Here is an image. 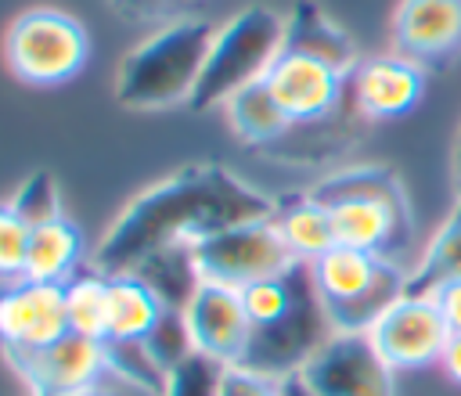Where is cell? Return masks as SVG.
<instances>
[{"instance_id":"obj_1","label":"cell","mask_w":461,"mask_h":396,"mask_svg":"<svg viewBox=\"0 0 461 396\" xmlns=\"http://www.w3.org/2000/svg\"><path fill=\"white\" fill-rule=\"evenodd\" d=\"M277 198L263 194L220 162L184 166L140 191L94 248V270L133 274L155 256L194 245L205 234L274 220Z\"/></svg>"},{"instance_id":"obj_2","label":"cell","mask_w":461,"mask_h":396,"mask_svg":"<svg viewBox=\"0 0 461 396\" xmlns=\"http://www.w3.org/2000/svg\"><path fill=\"white\" fill-rule=\"evenodd\" d=\"M331 212L335 241L403 263L414 238V205L393 166H346L306 191Z\"/></svg>"},{"instance_id":"obj_3","label":"cell","mask_w":461,"mask_h":396,"mask_svg":"<svg viewBox=\"0 0 461 396\" xmlns=\"http://www.w3.org/2000/svg\"><path fill=\"white\" fill-rule=\"evenodd\" d=\"M216 25L205 18H176L144 36L115 72V101L130 112H158L187 104L209 58Z\"/></svg>"},{"instance_id":"obj_4","label":"cell","mask_w":461,"mask_h":396,"mask_svg":"<svg viewBox=\"0 0 461 396\" xmlns=\"http://www.w3.org/2000/svg\"><path fill=\"white\" fill-rule=\"evenodd\" d=\"M281 50H285V18L263 4L241 7L223 25H216L205 68L198 76L187 108L191 112L223 108L230 94L263 79Z\"/></svg>"},{"instance_id":"obj_5","label":"cell","mask_w":461,"mask_h":396,"mask_svg":"<svg viewBox=\"0 0 461 396\" xmlns=\"http://www.w3.org/2000/svg\"><path fill=\"white\" fill-rule=\"evenodd\" d=\"M310 274L335 331H367L407 288L403 263L349 245H331L310 263Z\"/></svg>"},{"instance_id":"obj_6","label":"cell","mask_w":461,"mask_h":396,"mask_svg":"<svg viewBox=\"0 0 461 396\" xmlns=\"http://www.w3.org/2000/svg\"><path fill=\"white\" fill-rule=\"evenodd\" d=\"M90 58V36L79 18L58 7H29L4 32V61L29 86H61Z\"/></svg>"},{"instance_id":"obj_7","label":"cell","mask_w":461,"mask_h":396,"mask_svg":"<svg viewBox=\"0 0 461 396\" xmlns=\"http://www.w3.org/2000/svg\"><path fill=\"white\" fill-rule=\"evenodd\" d=\"M288 277H292V302H288V310L277 320H270L263 328H252L249 349L241 356L245 367H252L259 374H270V378L295 374L328 342V335L335 331L331 320H328V310H324V302L317 295L310 263L295 259Z\"/></svg>"},{"instance_id":"obj_8","label":"cell","mask_w":461,"mask_h":396,"mask_svg":"<svg viewBox=\"0 0 461 396\" xmlns=\"http://www.w3.org/2000/svg\"><path fill=\"white\" fill-rule=\"evenodd\" d=\"M187 256L198 281L227 284L238 292L263 277H281L295 263L274 220H256L205 234L194 245H187Z\"/></svg>"},{"instance_id":"obj_9","label":"cell","mask_w":461,"mask_h":396,"mask_svg":"<svg viewBox=\"0 0 461 396\" xmlns=\"http://www.w3.org/2000/svg\"><path fill=\"white\" fill-rule=\"evenodd\" d=\"M295 374L313 396H396L393 367L367 331H331Z\"/></svg>"},{"instance_id":"obj_10","label":"cell","mask_w":461,"mask_h":396,"mask_svg":"<svg viewBox=\"0 0 461 396\" xmlns=\"http://www.w3.org/2000/svg\"><path fill=\"white\" fill-rule=\"evenodd\" d=\"M367 338L385 356L393 371H418L439 364L450 328L432 295H400L382 310V317L367 328Z\"/></svg>"},{"instance_id":"obj_11","label":"cell","mask_w":461,"mask_h":396,"mask_svg":"<svg viewBox=\"0 0 461 396\" xmlns=\"http://www.w3.org/2000/svg\"><path fill=\"white\" fill-rule=\"evenodd\" d=\"M25 392L29 396H76V392H90L101 389V378L108 371L104 364V342L101 338H86L76 331H65L61 338L11 356L7 360Z\"/></svg>"},{"instance_id":"obj_12","label":"cell","mask_w":461,"mask_h":396,"mask_svg":"<svg viewBox=\"0 0 461 396\" xmlns=\"http://www.w3.org/2000/svg\"><path fill=\"white\" fill-rule=\"evenodd\" d=\"M68 331L65 284L43 281H4L0 284V353L4 360L32 353Z\"/></svg>"},{"instance_id":"obj_13","label":"cell","mask_w":461,"mask_h":396,"mask_svg":"<svg viewBox=\"0 0 461 396\" xmlns=\"http://www.w3.org/2000/svg\"><path fill=\"white\" fill-rule=\"evenodd\" d=\"M393 50L425 72H443L461 58V0H400L389 18Z\"/></svg>"},{"instance_id":"obj_14","label":"cell","mask_w":461,"mask_h":396,"mask_svg":"<svg viewBox=\"0 0 461 396\" xmlns=\"http://www.w3.org/2000/svg\"><path fill=\"white\" fill-rule=\"evenodd\" d=\"M184 320H187L194 349H202L223 364H241L249 338H252V320L245 313L238 288L194 281V288L184 302Z\"/></svg>"},{"instance_id":"obj_15","label":"cell","mask_w":461,"mask_h":396,"mask_svg":"<svg viewBox=\"0 0 461 396\" xmlns=\"http://www.w3.org/2000/svg\"><path fill=\"white\" fill-rule=\"evenodd\" d=\"M429 72L403 54L364 58L349 76L353 108L360 119H400L425 97Z\"/></svg>"},{"instance_id":"obj_16","label":"cell","mask_w":461,"mask_h":396,"mask_svg":"<svg viewBox=\"0 0 461 396\" xmlns=\"http://www.w3.org/2000/svg\"><path fill=\"white\" fill-rule=\"evenodd\" d=\"M267 83L295 126V122H317V119L331 115L342 101L346 76H339L335 68H328L324 61H313L306 54L281 50L267 72Z\"/></svg>"},{"instance_id":"obj_17","label":"cell","mask_w":461,"mask_h":396,"mask_svg":"<svg viewBox=\"0 0 461 396\" xmlns=\"http://www.w3.org/2000/svg\"><path fill=\"white\" fill-rule=\"evenodd\" d=\"M285 50L306 54L313 61H324L339 76H353V68L364 61L353 36L317 4V0H295L285 18Z\"/></svg>"},{"instance_id":"obj_18","label":"cell","mask_w":461,"mask_h":396,"mask_svg":"<svg viewBox=\"0 0 461 396\" xmlns=\"http://www.w3.org/2000/svg\"><path fill=\"white\" fill-rule=\"evenodd\" d=\"M166 306L169 302L144 277H137V274H108V324H104V338H144L158 324Z\"/></svg>"},{"instance_id":"obj_19","label":"cell","mask_w":461,"mask_h":396,"mask_svg":"<svg viewBox=\"0 0 461 396\" xmlns=\"http://www.w3.org/2000/svg\"><path fill=\"white\" fill-rule=\"evenodd\" d=\"M83 259V234L72 220H50L32 227L29 234V256H25V277L43 284H65L76 277V266Z\"/></svg>"},{"instance_id":"obj_20","label":"cell","mask_w":461,"mask_h":396,"mask_svg":"<svg viewBox=\"0 0 461 396\" xmlns=\"http://www.w3.org/2000/svg\"><path fill=\"white\" fill-rule=\"evenodd\" d=\"M454 281H461V198L454 202V209L447 212V220L439 223V230L425 245V252L418 256V263L407 270L403 292L407 295H432Z\"/></svg>"},{"instance_id":"obj_21","label":"cell","mask_w":461,"mask_h":396,"mask_svg":"<svg viewBox=\"0 0 461 396\" xmlns=\"http://www.w3.org/2000/svg\"><path fill=\"white\" fill-rule=\"evenodd\" d=\"M223 115H227V126L245 140V144H267V140H277L281 133H288L292 119L285 115V108L277 104L267 76L241 86L238 94H230L223 101Z\"/></svg>"},{"instance_id":"obj_22","label":"cell","mask_w":461,"mask_h":396,"mask_svg":"<svg viewBox=\"0 0 461 396\" xmlns=\"http://www.w3.org/2000/svg\"><path fill=\"white\" fill-rule=\"evenodd\" d=\"M285 245L292 248L295 259L313 263L317 256H324L335 241V227H331V212L313 202L310 194H295L288 202H277V216H274Z\"/></svg>"},{"instance_id":"obj_23","label":"cell","mask_w":461,"mask_h":396,"mask_svg":"<svg viewBox=\"0 0 461 396\" xmlns=\"http://www.w3.org/2000/svg\"><path fill=\"white\" fill-rule=\"evenodd\" d=\"M65 313H68V331L86 335V338H104L108 324V274L86 270L65 281Z\"/></svg>"},{"instance_id":"obj_24","label":"cell","mask_w":461,"mask_h":396,"mask_svg":"<svg viewBox=\"0 0 461 396\" xmlns=\"http://www.w3.org/2000/svg\"><path fill=\"white\" fill-rule=\"evenodd\" d=\"M104 364L112 374L126 378L130 385H137L151 396H162V389H166V371L155 364L144 338H104Z\"/></svg>"},{"instance_id":"obj_25","label":"cell","mask_w":461,"mask_h":396,"mask_svg":"<svg viewBox=\"0 0 461 396\" xmlns=\"http://www.w3.org/2000/svg\"><path fill=\"white\" fill-rule=\"evenodd\" d=\"M223 374H227V364L194 349L187 353L169 374H166V389L162 396H220V385H223Z\"/></svg>"},{"instance_id":"obj_26","label":"cell","mask_w":461,"mask_h":396,"mask_svg":"<svg viewBox=\"0 0 461 396\" xmlns=\"http://www.w3.org/2000/svg\"><path fill=\"white\" fill-rule=\"evenodd\" d=\"M11 209H14L29 227L61 220V191H58L54 176H50L47 169L29 173V176L18 184V191L11 194Z\"/></svg>"},{"instance_id":"obj_27","label":"cell","mask_w":461,"mask_h":396,"mask_svg":"<svg viewBox=\"0 0 461 396\" xmlns=\"http://www.w3.org/2000/svg\"><path fill=\"white\" fill-rule=\"evenodd\" d=\"M144 346H148V353L155 356V364L166 374L187 353H194V342H191V331H187V320H184V306H166V313L158 317V324L144 335Z\"/></svg>"},{"instance_id":"obj_28","label":"cell","mask_w":461,"mask_h":396,"mask_svg":"<svg viewBox=\"0 0 461 396\" xmlns=\"http://www.w3.org/2000/svg\"><path fill=\"white\" fill-rule=\"evenodd\" d=\"M288 270L281 277H263V281L241 288V302H245V313H249L252 328H263V324L277 320L288 310V302H292V277H288Z\"/></svg>"},{"instance_id":"obj_29","label":"cell","mask_w":461,"mask_h":396,"mask_svg":"<svg viewBox=\"0 0 461 396\" xmlns=\"http://www.w3.org/2000/svg\"><path fill=\"white\" fill-rule=\"evenodd\" d=\"M29 234H32V227L11 209V202H4L0 205V284L25 277Z\"/></svg>"},{"instance_id":"obj_30","label":"cell","mask_w":461,"mask_h":396,"mask_svg":"<svg viewBox=\"0 0 461 396\" xmlns=\"http://www.w3.org/2000/svg\"><path fill=\"white\" fill-rule=\"evenodd\" d=\"M108 4L130 22H162V25H169V22L184 18L198 0H108Z\"/></svg>"},{"instance_id":"obj_31","label":"cell","mask_w":461,"mask_h":396,"mask_svg":"<svg viewBox=\"0 0 461 396\" xmlns=\"http://www.w3.org/2000/svg\"><path fill=\"white\" fill-rule=\"evenodd\" d=\"M220 396H285V389H281V378L259 374L245 364H227Z\"/></svg>"},{"instance_id":"obj_32","label":"cell","mask_w":461,"mask_h":396,"mask_svg":"<svg viewBox=\"0 0 461 396\" xmlns=\"http://www.w3.org/2000/svg\"><path fill=\"white\" fill-rule=\"evenodd\" d=\"M432 299H436V306H439L447 328H450V331H461V281L443 284L439 292H432Z\"/></svg>"},{"instance_id":"obj_33","label":"cell","mask_w":461,"mask_h":396,"mask_svg":"<svg viewBox=\"0 0 461 396\" xmlns=\"http://www.w3.org/2000/svg\"><path fill=\"white\" fill-rule=\"evenodd\" d=\"M439 367L447 371L450 382L461 385V331H450V338L443 346V356H439Z\"/></svg>"},{"instance_id":"obj_34","label":"cell","mask_w":461,"mask_h":396,"mask_svg":"<svg viewBox=\"0 0 461 396\" xmlns=\"http://www.w3.org/2000/svg\"><path fill=\"white\" fill-rule=\"evenodd\" d=\"M450 184H454V194L461 198V122H457V133L450 144Z\"/></svg>"},{"instance_id":"obj_35","label":"cell","mask_w":461,"mask_h":396,"mask_svg":"<svg viewBox=\"0 0 461 396\" xmlns=\"http://www.w3.org/2000/svg\"><path fill=\"white\" fill-rule=\"evenodd\" d=\"M281 389H285V396H313L299 374H288V378H281Z\"/></svg>"},{"instance_id":"obj_36","label":"cell","mask_w":461,"mask_h":396,"mask_svg":"<svg viewBox=\"0 0 461 396\" xmlns=\"http://www.w3.org/2000/svg\"><path fill=\"white\" fill-rule=\"evenodd\" d=\"M76 396H115L112 389H90V392H76Z\"/></svg>"}]
</instances>
